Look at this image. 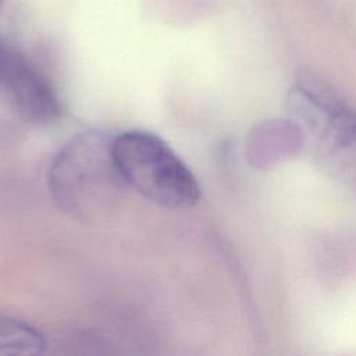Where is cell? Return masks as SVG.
I'll return each instance as SVG.
<instances>
[{"instance_id": "1", "label": "cell", "mask_w": 356, "mask_h": 356, "mask_svg": "<svg viewBox=\"0 0 356 356\" xmlns=\"http://www.w3.org/2000/svg\"><path fill=\"white\" fill-rule=\"evenodd\" d=\"M111 143L103 132H82L58 152L49 170V189L57 204L81 222H95L113 211L128 188Z\"/></svg>"}, {"instance_id": "2", "label": "cell", "mask_w": 356, "mask_h": 356, "mask_svg": "<svg viewBox=\"0 0 356 356\" xmlns=\"http://www.w3.org/2000/svg\"><path fill=\"white\" fill-rule=\"evenodd\" d=\"M114 163L127 186L168 209L193 207L202 188L189 167L156 134L132 129L113 138Z\"/></svg>"}, {"instance_id": "3", "label": "cell", "mask_w": 356, "mask_h": 356, "mask_svg": "<svg viewBox=\"0 0 356 356\" xmlns=\"http://www.w3.org/2000/svg\"><path fill=\"white\" fill-rule=\"evenodd\" d=\"M286 108L324 153L356 168V111L331 86L300 74L288 90Z\"/></svg>"}, {"instance_id": "4", "label": "cell", "mask_w": 356, "mask_h": 356, "mask_svg": "<svg viewBox=\"0 0 356 356\" xmlns=\"http://www.w3.org/2000/svg\"><path fill=\"white\" fill-rule=\"evenodd\" d=\"M0 82L17 113L28 122L44 125L58 118L61 107L50 83L33 65L11 49L7 53Z\"/></svg>"}, {"instance_id": "5", "label": "cell", "mask_w": 356, "mask_h": 356, "mask_svg": "<svg viewBox=\"0 0 356 356\" xmlns=\"http://www.w3.org/2000/svg\"><path fill=\"white\" fill-rule=\"evenodd\" d=\"M43 335L21 321H0V353H42Z\"/></svg>"}, {"instance_id": "6", "label": "cell", "mask_w": 356, "mask_h": 356, "mask_svg": "<svg viewBox=\"0 0 356 356\" xmlns=\"http://www.w3.org/2000/svg\"><path fill=\"white\" fill-rule=\"evenodd\" d=\"M8 50H10V49L6 46V43H4L3 39L0 38V75H1V71H3V65H4V61H6V57H7Z\"/></svg>"}, {"instance_id": "7", "label": "cell", "mask_w": 356, "mask_h": 356, "mask_svg": "<svg viewBox=\"0 0 356 356\" xmlns=\"http://www.w3.org/2000/svg\"><path fill=\"white\" fill-rule=\"evenodd\" d=\"M0 1H1V0H0Z\"/></svg>"}]
</instances>
